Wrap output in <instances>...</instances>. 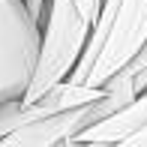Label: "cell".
<instances>
[{
	"mask_svg": "<svg viewBox=\"0 0 147 147\" xmlns=\"http://www.w3.org/2000/svg\"><path fill=\"white\" fill-rule=\"evenodd\" d=\"M45 114H48V111H45L39 102H30V105H24L21 99L3 102V105H0V138H3L6 132H12L15 126L27 123V120H33V117H45Z\"/></svg>",
	"mask_w": 147,
	"mask_h": 147,
	"instance_id": "5b68a950",
	"label": "cell"
},
{
	"mask_svg": "<svg viewBox=\"0 0 147 147\" xmlns=\"http://www.w3.org/2000/svg\"><path fill=\"white\" fill-rule=\"evenodd\" d=\"M39 24L24 0H0V105L21 99L39 57Z\"/></svg>",
	"mask_w": 147,
	"mask_h": 147,
	"instance_id": "7a4b0ae2",
	"label": "cell"
},
{
	"mask_svg": "<svg viewBox=\"0 0 147 147\" xmlns=\"http://www.w3.org/2000/svg\"><path fill=\"white\" fill-rule=\"evenodd\" d=\"M90 24L93 21L78 9L75 0H48V15L39 27L42 36H39L36 69H33V78L21 96L24 105L36 102L48 87L69 78V72L75 69L78 57H81L84 42H87Z\"/></svg>",
	"mask_w": 147,
	"mask_h": 147,
	"instance_id": "6da1fadb",
	"label": "cell"
},
{
	"mask_svg": "<svg viewBox=\"0 0 147 147\" xmlns=\"http://www.w3.org/2000/svg\"><path fill=\"white\" fill-rule=\"evenodd\" d=\"M144 42H147V0H120L114 18H111L108 36L93 60L84 84L102 87L114 72H120L138 54V48Z\"/></svg>",
	"mask_w": 147,
	"mask_h": 147,
	"instance_id": "3957f363",
	"label": "cell"
},
{
	"mask_svg": "<svg viewBox=\"0 0 147 147\" xmlns=\"http://www.w3.org/2000/svg\"><path fill=\"white\" fill-rule=\"evenodd\" d=\"M108 147H147V126L138 129V132H132V135H126L123 141H117V144H108Z\"/></svg>",
	"mask_w": 147,
	"mask_h": 147,
	"instance_id": "52a82bcc",
	"label": "cell"
},
{
	"mask_svg": "<svg viewBox=\"0 0 147 147\" xmlns=\"http://www.w3.org/2000/svg\"><path fill=\"white\" fill-rule=\"evenodd\" d=\"M123 72L132 78V90H135V96L141 90H147V42L138 48V54L123 66Z\"/></svg>",
	"mask_w": 147,
	"mask_h": 147,
	"instance_id": "8992f818",
	"label": "cell"
},
{
	"mask_svg": "<svg viewBox=\"0 0 147 147\" xmlns=\"http://www.w3.org/2000/svg\"><path fill=\"white\" fill-rule=\"evenodd\" d=\"M144 126H147V90H141L135 99H129L123 108L114 111V114H108V117L96 120L93 126L81 129V132L75 135V141L117 144V141H123L126 135H132V132L144 129Z\"/></svg>",
	"mask_w": 147,
	"mask_h": 147,
	"instance_id": "277c9868",
	"label": "cell"
},
{
	"mask_svg": "<svg viewBox=\"0 0 147 147\" xmlns=\"http://www.w3.org/2000/svg\"><path fill=\"white\" fill-rule=\"evenodd\" d=\"M69 147H108V144H102V141H75V138H72Z\"/></svg>",
	"mask_w": 147,
	"mask_h": 147,
	"instance_id": "9c48e42d",
	"label": "cell"
},
{
	"mask_svg": "<svg viewBox=\"0 0 147 147\" xmlns=\"http://www.w3.org/2000/svg\"><path fill=\"white\" fill-rule=\"evenodd\" d=\"M78 3V9L84 12V15L90 18V21H96V15H99V6H102V0H75Z\"/></svg>",
	"mask_w": 147,
	"mask_h": 147,
	"instance_id": "ba28073f",
	"label": "cell"
}]
</instances>
